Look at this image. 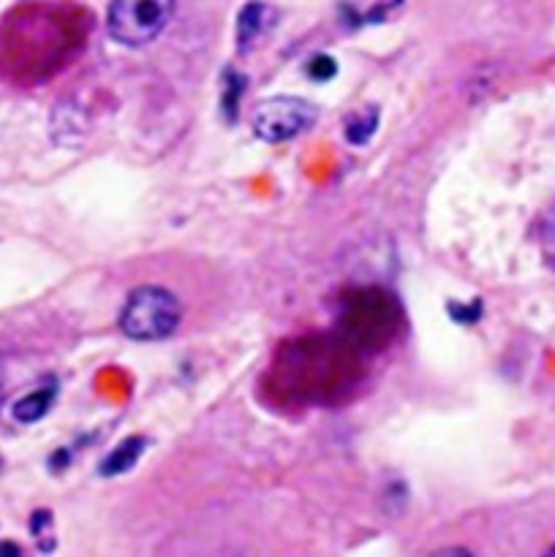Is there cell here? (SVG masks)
I'll use <instances>...</instances> for the list:
<instances>
[{
	"label": "cell",
	"instance_id": "52a82bcc",
	"mask_svg": "<svg viewBox=\"0 0 555 557\" xmlns=\"http://www.w3.org/2000/svg\"><path fill=\"white\" fill-rule=\"evenodd\" d=\"M375 128H379V112L375 109H368V112H357L348 117L346 123V139L351 141V145H365V141L370 139V136L375 134Z\"/></svg>",
	"mask_w": 555,
	"mask_h": 557
},
{
	"label": "cell",
	"instance_id": "ba28073f",
	"mask_svg": "<svg viewBox=\"0 0 555 557\" xmlns=\"http://www.w3.org/2000/svg\"><path fill=\"white\" fill-rule=\"evenodd\" d=\"M243 90H245V76H239L237 71H226V76H223V114H226L229 123L237 120L239 96H243Z\"/></svg>",
	"mask_w": 555,
	"mask_h": 557
},
{
	"label": "cell",
	"instance_id": "8fae6325",
	"mask_svg": "<svg viewBox=\"0 0 555 557\" xmlns=\"http://www.w3.org/2000/svg\"><path fill=\"white\" fill-rule=\"evenodd\" d=\"M449 315L455 321H460V324H471V321H477L479 315H482V302H471V305H449Z\"/></svg>",
	"mask_w": 555,
	"mask_h": 557
},
{
	"label": "cell",
	"instance_id": "9c48e42d",
	"mask_svg": "<svg viewBox=\"0 0 555 557\" xmlns=\"http://www.w3.org/2000/svg\"><path fill=\"white\" fill-rule=\"evenodd\" d=\"M305 71H308L310 79L326 82L337 74V63L330 54H313V58L308 60V65H305Z\"/></svg>",
	"mask_w": 555,
	"mask_h": 557
},
{
	"label": "cell",
	"instance_id": "6da1fadb",
	"mask_svg": "<svg viewBox=\"0 0 555 557\" xmlns=\"http://www.w3.org/2000/svg\"><path fill=\"white\" fill-rule=\"evenodd\" d=\"M183 321V305L169 288L139 286L128 294L120 310V332L136 343L166 341Z\"/></svg>",
	"mask_w": 555,
	"mask_h": 557
},
{
	"label": "cell",
	"instance_id": "7a4b0ae2",
	"mask_svg": "<svg viewBox=\"0 0 555 557\" xmlns=\"http://www.w3.org/2000/svg\"><path fill=\"white\" fill-rule=\"evenodd\" d=\"M174 5L177 0H112L107 11L109 36L120 47H147L169 27Z\"/></svg>",
	"mask_w": 555,
	"mask_h": 557
},
{
	"label": "cell",
	"instance_id": "4fadbf2b",
	"mask_svg": "<svg viewBox=\"0 0 555 557\" xmlns=\"http://www.w3.org/2000/svg\"><path fill=\"white\" fill-rule=\"evenodd\" d=\"M550 555H555V547H553V549H550Z\"/></svg>",
	"mask_w": 555,
	"mask_h": 557
},
{
	"label": "cell",
	"instance_id": "30bf717a",
	"mask_svg": "<svg viewBox=\"0 0 555 557\" xmlns=\"http://www.w3.org/2000/svg\"><path fill=\"white\" fill-rule=\"evenodd\" d=\"M539 234H542L544 250L555 259V201L544 210L542 221H539Z\"/></svg>",
	"mask_w": 555,
	"mask_h": 557
},
{
	"label": "cell",
	"instance_id": "3957f363",
	"mask_svg": "<svg viewBox=\"0 0 555 557\" xmlns=\"http://www.w3.org/2000/svg\"><path fill=\"white\" fill-rule=\"evenodd\" d=\"M319 109L297 96H272L256 103L254 134L267 145H283L308 134Z\"/></svg>",
	"mask_w": 555,
	"mask_h": 557
},
{
	"label": "cell",
	"instance_id": "277c9868",
	"mask_svg": "<svg viewBox=\"0 0 555 557\" xmlns=\"http://www.w3.org/2000/svg\"><path fill=\"white\" fill-rule=\"evenodd\" d=\"M275 20L278 14L270 3H261V0L245 3L243 11L237 14V47L243 49V52H248L250 44L261 41V38L270 33Z\"/></svg>",
	"mask_w": 555,
	"mask_h": 557
},
{
	"label": "cell",
	"instance_id": "7c38bea8",
	"mask_svg": "<svg viewBox=\"0 0 555 557\" xmlns=\"http://www.w3.org/2000/svg\"><path fill=\"white\" fill-rule=\"evenodd\" d=\"M0 555L20 557V555H22V549H20V544H11V542H5V544H0Z\"/></svg>",
	"mask_w": 555,
	"mask_h": 557
},
{
	"label": "cell",
	"instance_id": "5b68a950",
	"mask_svg": "<svg viewBox=\"0 0 555 557\" xmlns=\"http://www.w3.org/2000/svg\"><path fill=\"white\" fill-rule=\"evenodd\" d=\"M145 449H147V438H141V435L120 441V444L114 446L107 457H103V462L98 466V473L107 479L123 476V473H128L131 468L139 462V457L145 455Z\"/></svg>",
	"mask_w": 555,
	"mask_h": 557
},
{
	"label": "cell",
	"instance_id": "8992f818",
	"mask_svg": "<svg viewBox=\"0 0 555 557\" xmlns=\"http://www.w3.org/2000/svg\"><path fill=\"white\" fill-rule=\"evenodd\" d=\"M54 395H58V386L54 384L41 386V389L36 392H27L25 397H20V400L11 406V417H14L20 424L41 422V419L52 411Z\"/></svg>",
	"mask_w": 555,
	"mask_h": 557
}]
</instances>
